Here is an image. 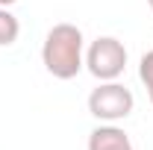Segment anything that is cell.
<instances>
[{
	"label": "cell",
	"instance_id": "6da1fadb",
	"mask_svg": "<svg viewBox=\"0 0 153 150\" xmlns=\"http://www.w3.org/2000/svg\"><path fill=\"white\" fill-rule=\"evenodd\" d=\"M82 47H85V41H82V30L76 24L50 27L44 36V44H41V62H44L47 74L56 79H74L85 68Z\"/></svg>",
	"mask_w": 153,
	"mask_h": 150
},
{
	"label": "cell",
	"instance_id": "7a4b0ae2",
	"mask_svg": "<svg viewBox=\"0 0 153 150\" xmlns=\"http://www.w3.org/2000/svg\"><path fill=\"white\" fill-rule=\"evenodd\" d=\"M135 97L133 91L118 82V79H109V82H100L94 91L88 94V112L94 115L100 124H118L124 121L127 115L133 112Z\"/></svg>",
	"mask_w": 153,
	"mask_h": 150
},
{
	"label": "cell",
	"instance_id": "3957f363",
	"mask_svg": "<svg viewBox=\"0 0 153 150\" xmlns=\"http://www.w3.org/2000/svg\"><path fill=\"white\" fill-rule=\"evenodd\" d=\"M85 68L100 82L118 79L124 74V68H127V47H124V41H118L115 36L94 38L88 44V50H85Z\"/></svg>",
	"mask_w": 153,
	"mask_h": 150
},
{
	"label": "cell",
	"instance_id": "277c9868",
	"mask_svg": "<svg viewBox=\"0 0 153 150\" xmlns=\"http://www.w3.org/2000/svg\"><path fill=\"white\" fill-rule=\"evenodd\" d=\"M88 150H135L130 135L115 127V124H100L97 130H91L88 135Z\"/></svg>",
	"mask_w": 153,
	"mask_h": 150
},
{
	"label": "cell",
	"instance_id": "5b68a950",
	"mask_svg": "<svg viewBox=\"0 0 153 150\" xmlns=\"http://www.w3.org/2000/svg\"><path fill=\"white\" fill-rule=\"evenodd\" d=\"M21 36V24L18 18L9 12V6H0V47H9L15 44Z\"/></svg>",
	"mask_w": 153,
	"mask_h": 150
},
{
	"label": "cell",
	"instance_id": "8992f818",
	"mask_svg": "<svg viewBox=\"0 0 153 150\" xmlns=\"http://www.w3.org/2000/svg\"><path fill=\"white\" fill-rule=\"evenodd\" d=\"M138 79H141V85H144V91L153 103V50H147L138 62Z\"/></svg>",
	"mask_w": 153,
	"mask_h": 150
},
{
	"label": "cell",
	"instance_id": "52a82bcc",
	"mask_svg": "<svg viewBox=\"0 0 153 150\" xmlns=\"http://www.w3.org/2000/svg\"><path fill=\"white\" fill-rule=\"evenodd\" d=\"M12 3H18V0H0V6H12Z\"/></svg>",
	"mask_w": 153,
	"mask_h": 150
},
{
	"label": "cell",
	"instance_id": "ba28073f",
	"mask_svg": "<svg viewBox=\"0 0 153 150\" xmlns=\"http://www.w3.org/2000/svg\"><path fill=\"white\" fill-rule=\"evenodd\" d=\"M147 3H150V9H153V0H147Z\"/></svg>",
	"mask_w": 153,
	"mask_h": 150
}]
</instances>
